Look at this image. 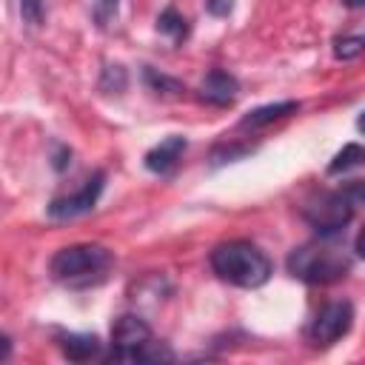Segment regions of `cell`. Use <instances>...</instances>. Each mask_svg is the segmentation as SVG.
I'll return each instance as SVG.
<instances>
[{"label":"cell","mask_w":365,"mask_h":365,"mask_svg":"<svg viewBox=\"0 0 365 365\" xmlns=\"http://www.w3.org/2000/svg\"><path fill=\"white\" fill-rule=\"evenodd\" d=\"M285 268L291 277H297L308 285H331V282H339L342 277H348L351 257L345 254V248L328 242V237L319 234V240H311V242H302L299 248H294L285 259Z\"/></svg>","instance_id":"cell-1"},{"label":"cell","mask_w":365,"mask_h":365,"mask_svg":"<svg viewBox=\"0 0 365 365\" xmlns=\"http://www.w3.org/2000/svg\"><path fill=\"white\" fill-rule=\"evenodd\" d=\"M214 274L237 288H259L271 277V259L248 240L220 242L208 257Z\"/></svg>","instance_id":"cell-2"},{"label":"cell","mask_w":365,"mask_h":365,"mask_svg":"<svg viewBox=\"0 0 365 365\" xmlns=\"http://www.w3.org/2000/svg\"><path fill=\"white\" fill-rule=\"evenodd\" d=\"M114 265V254L106 248V245H97V242H80V245H66L60 248L51 262H48V271L57 282H66V285H91V282H100L106 279L108 268Z\"/></svg>","instance_id":"cell-3"},{"label":"cell","mask_w":365,"mask_h":365,"mask_svg":"<svg viewBox=\"0 0 365 365\" xmlns=\"http://www.w3.org/2000/svg\"><path fill=\"white\" fill-rule=\"evenodd\" d=\"M108 359H117V362H171L174 354L163 342L151 339V328L140 317L123 314L111 325Z\"/></svg>","instance_id":"cell-4"},{"label":"cell","mask_w":365,"mask_h":365,"mask_svg":"<svg viewBox=\"0 0 365 365\" xmlns=\"http://www.w3.org/2000/svg\"><path fill=\"white\" fill-rule=\"evenodd\" d=\"M354 211H356L354 202L342 191H322L302 205L305 222L311 228H317L322 237H334L336 231H342L351 222Z\"/></svg>","instance_id":"cell-5"},{"label":"cell","mask_w":365,"mask_h":365,"mask_svg":"<svg viewBox=\"0 0 365 365\" xmlns=\"http://www.w3.org/2000/svg\"><path fill=\"white\" fill-rule=\"evenodd\" d=\"M354 325V305L348 299H336L319 308V314L314 317L311 328H308V342L314 348H328L334 345L339 336H345Z\"/></svg>","instance_id":"cell-6"},{"label":"cell","mask_w":365,"mask_h":365,"mask_svg":"<svg viewBox=\"0 0 365 365\" xmlns=\"http://www.w3.org/2000/svg\"><path fill=\"white\" fill-rule=\"evenodd\" d=\"M103 185H106V174H103V171H94V174H88V177L83 180V185H80L77 191L54 197V200L46 205V214H48L51 220H74V217H80V214H88V211L97 205V200H100V194H103Z\"/></svg>","instance_id":"cell-7"},{"label":"cell","mask_w":365,"mask_h":365,"mask_svg":"<svg viewBox=\"0 0 365 365\" xmlns=\"http://www.w3.org/2000/svg\"><path fill=\"white\" fill-rule=\"evenodd\" d=\"M202 97L214 106H231L237 100V91H240V83L234 74L222 71V68H211L202 80Z\"/></svg>","instance_id":"cell-8"},{"label":"cell","mask_w":365,"mask_h":365,"mask_svg":"<svg viewBox=\"0 0 365 365\" xmlns=\"http://www.w3.org/2000/svg\"><path fill=\"white\" fill-rule=\"evenodd\" d=\"M185 145H188V143H185V137H180V134L165 137L160 145H154V148L145 154V168L154 171V174H168V171L180 163Z\"/></svg>","instance_id":"cell-9"},{"label":"cell","mask_w":365,"mask_h":365,"mask_svg":"<svg viewBox=\"0 0 365 365\" xmlns=\"http://www.w3.org/2000/svg\"><path fill=\"white\" fill-rule=\"evenodd\" d=\"M294 111H299V103L297 100H282V103H268V106H259V108H254V111H248L242 120H240V128H262V125H268V123H274V120H282V117H288V114H294Z\"/></svg>","instance_id":"cell-10"},{"label":"cell","mask_w":365,"mask_h":365,"mask_svg":"<svg viewBox=\"0 0 365 365\" xmlns=\"http://www.w3.org/2000/svg\"><path fill=\"white\" fill-rule=\"evenodd\" d=\"M60 351L71 362H88L100 354V339L94 334H66L60 336Z\"/></svg>","instance_id":"cell-11"},{"label":"cell","mask_w":365,"mask_h":365,"mask_svg":"<svg viewBox=\"0 0 365 365\" xmlns=\"http://www.w3.org/2000/svg\"><path fill=\"white\" fill-rule=\"evenodd\" d=\"M143 80H145L148 91H154V94H160V97H180V94L185 91L180 80H174V77H168V74H163V71H157V68H151V66L143 68Z\"/></svg>","instance_id":"cell-12"},{"label":"cell","mask_w":365,"mask_h":365,"mask_svg":"<svg viewBox=\"0 0 365 365\" xmlns=\"http://www.w3.org/2000/svg\"><path fill=\"white\" fill-rule=\"evenodd\" d=\"M362 163H365V145L348 143V145H342V148L334 154V160L328 163V174H342V171L356 168V165H362Z\"/></svg>","instance_id":"cell-13"},{"label":"cell","mask_w":365,"mask_h":365,"mask_svg":"<svg viewBox=\"0 0 365 365\" xmlns=\"http://www.w3.org/2000/svg\"><path fill=\"white\" fill-rule=\"evenodd\" d=\"M157 31H163V34H168L171 40H182L185 34H188V23H185V17L177 11V9H163V14L157 17Z\"/></svg>","instance_id":"cell-14"},{"label":"cell","mask_w":365,"mask_h":365,"mask_svg":"<svg viewBox=\"0 0 365 365\" xmlns=\"http://www.w3.org/2000/svg\"><path fill=\"white\" fill-rule=\"evenodd\" d=\"M365 51V31L359 34H342L334 40V57L336 60H354Z\"/></svg>","instance_id":"cell-15"},{"label":"cell","mask_w":365,"mask_h":365,"mask_svg":"<svg viewBox=\"0 0 365 365\" xmlns=\"http://www.w3.org/2000/svg\"><path fill=\"white\" fill-rule=\"evenodd\" d=\"M125 86H128V77H125V68L123 66H106L103 68L100 91H106V94H123Z\"/></svg>","instance_id":"cell-16"},{"label":"cell","mask_w":365,"mask_h":365,"mask_svg":"<svg viewBox=\"0 0 365 365\" xmlns=\"http://www.w3.org/2000/svg\"><path fill=\"white\" fill-rule=\"evenodd\" d=\"M117 6H120V0H97L94 3V23L100 29H106L117 17Z\"/></svg>","instance_id":"cell-17"},{"label":"cell","mask_w":365,"mask_h":365,"mask_svg":"<svg viewBox=\"0 0 365 365\" xmlns=\"http://www.w3.org/2000/svg\"><path fill=\"white\" fill-rule=\"evenodd\" d=\"M43 0H20V17L29 26H43Z\"/></svg>","instance_id":"cell-18"},{"label":"cell","mask_w":365,"mask_h":365,"mask_svg":"<svg viewBox=\"0 0 365 365\" xmlns=\"http://www.w3.org/2000/svg\"><path fill=\"white\" fill-rule=\"evenodd\" d=\"M339 191L354 202V208L365 205V180H351V182H345Z\"/></svg>","instance_id":"cell-19"},{"label":"cell","mask_w":365,"mask_h":365,"mask_svg":"<svg viewBox=\"0 0 365 365\" xmlns=\"http://www.w3.org/2000/svg\"><path fill=\"white\" fill-rule=\"evenodd\" d=\"M68 163H71V148H68V145H57V151H54V157H51L54 171H66Z\"/></svg>","instance_id":"cell-20"},{"label":"cell","mask_w":365,"mask_h":365,"mask_svg":"<svg viewBox=\"0 0 365 365\" xmlns=\"http://www.w3.org/2000/svg\"><path fill=\"white\" fill-rule=\"evenodd\" d=\"M205 9L214 14V17H225L231 11V0H205Z\"/></svg>","instance_id":"cell-21"},{"label":"cell","mask_w":365,"mask_h":365,"mask_svg":"<svg viewBox=\"0 0 365 365\" xmlns=\"http://www.w3.org/2000/svg\"><path fill=\"white\" fill-rule=\"evenodd\" d=\"M354 251H356V254H359V257L365 259V228H362V231L356 234V242H354Z\"/></svg>","instance_id":"cell-22"},{"label":"cell","mask_w":365,"mask_h":365,"mask_svg":"<svg viewBox=\"0 0 365 365\" xmlns=\"http://www.w3.org/2000/svg\"><path fill=\"white\" fill-rule=\"evenodd\" d=\"M342 6H345V9H362L365 0H342Z\"/></svg>","instance_id":"cell-23"},{"label":"cell","mask_w":365,"mask_h":365,"mask_svg":"<svg viewBox=\"0 0 365 365\" xmlns=\"http://www.w3.org/2000/svg\"><path fill=\"white\" fill-rule=\"evenodd\" d=\"M356 128H359V131H362V134H365V111H362V114H359V120H356Z\"/></svg>","instance_id":"cell-24"}]
</instances>
